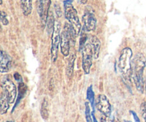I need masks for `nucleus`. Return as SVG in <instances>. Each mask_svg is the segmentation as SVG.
<instances>
[{"instance_id":"obj_1","label":"nucleus","mask_w":146,"mask_h":122,"mask_svg":"<svg viewBox=\"0 0 146 122\" xmlns=\"http://www.w3.org/2000/svg\"><path fill=\"white\" fill-rule=\"evenodd\" d=\"M146 65V59L141 53H138L132 59V79L133 80L137 90L143 93L145 84L143 81V71Z\"/></svg>"},{"instance_id":"obj_8","label":"nucleus","mask_w":146,"mask_h":122,"mask_svg":"<svg viewBox=\"0 0 146 122\" xmlns=\"http://www.w3.org/2000/svg\"><path fill=\"white\" fill-rule=\"evenodd\" d=\"M96 107L103 115L110 117L111 114V105L108 98L104 94H100L98 97Z\"/></svg>"},{"instance_id":"obj_10","label":"nucleus","mask_w":146,"mask_h":122,"mask_svg":"<svg viewBox=\"0 0 146 122\" xmlns=\"http://www.w3.org/2000/svg\"><path fill=\"white\" fill-rule=\"evenodd\" d=\"M11 66V58L7 52L0 50V72L7 73Z\"/></svg>"},{"instance_id":"obj_22","label":"nucleus","mask_w":146,"mask_h":122,"mask_svg":"<svg viewBox=\"0 0 146 122\" xmlns=\"http://www.w3.org/2000/svg\"><path fill=\"white\" fill-rule=\"evenodd\" d=\"M113 122H121L119 121V120H118V119H116V120H115V121H114Z\"/></svg>"},{"instance_id":"obj_4","label":"nucleus","mask_w":146,"mask_h":122,"mask_svg":"<svg viewBox=\"0 0 146 122\" xmlns=\"http://www.w3.org/2000/svg\"><path fill=\"white\" fill-rule=\"evenodd\" d=\"M60 39H61V23L58 21H55L52 34H51V58L53 62L56 61L57 57H58Z\"/></svg>"},{"instance_id":"obj_16","label":"nucleus","mask_w":146,"mask_h":122,"mask_svg":"<svg viewBox=\"0 0 146 122\" xmlns=\"http://www.w3.org/2000/svg\"><path fill=\"white\" fill-rule=\"evenodd\" d=\"M74 61H75V54H73L70 57L69 60H68V67H67V75L68 77H71L73 74V71H74Z\"/></svg>"},{"instance_id":"obj_24","label":"nucleus","mask_w":146,"mask_h":122,"mask_svg":"<svg viewBox=\"0 0 146 122\" xmlns=\"http://www.w3.org/2000/svg\"><path fill=\"white\" fill-rule=\"evenodd\" d=\"M144 89L145 90V94H146V83H145V89Z\"/></svg>"},{"instance_id":"obj_6","label":"nucleus","mask_w":146,"mask_h":122,"mask_svg":"<svg viewBox=\"0 0 146 122\" xmlns=\"http://www.w3.org/2000/svg\"><path fill=\"white\" fill-rule=\"evenodd\" d=\"M83 23L84 25V29L87 31H92L96 29L97 19L94 11L91 9H87L85 11L83 16Z\"/></svg>"},{"instance_id":"obj_13","label":"nucleus","mask_w":146,"mask_h":122,"mask_svg":"<svg viewBox=\"0 0 146 122\" xmlns=\"http://www.w3.org/2000/svg\"><path fill=\"white\" fill-rule=\"evenodd\" d=\"M33 0H21V7L23 14L25 16H29L32 11Z\"/></svg>"},{"instance_id":"obj_3","label":"nucleus","mask_w":146,"mask_h":122,"mask_svg":"<svg viewBox=\"0 0 146 122\" xmlns=\"http://www.w3.org/2000/svg\"><path fill=\"white\" fill-rule=\"evenodd\" d=\"M64 14L66 19L74 29L76 37H78L81 31V24L77 11L70 2L64 4Z\"/></svg>"},{"instance_id":"obj_15","label":"nucleus","mask_w":146,"mask_h":122,"mask_svg":"<svg viewBox=\"0 0 146 122\" xmlns=\"http://www.w3.org/2000/svg\"><path fill=\"white\" fill-rule=\"evenodd\" d=\"M55 21L56 20H54L53 11L50 9L49 12H48V17H47L46 23L47 25V28H48V31H53V29H54Z\"/></svg>"},{"instance_id":"obj_7","label":"nucleus","mask_w":146,"mask_h":122,"mask_svg":"<svg viewBox=\"0 0 146 122\" xmlns=\"http://www.w3.org/2000/svg\"><path fill=\"white\" fill-rule=\"evenodd\" d=\"M1 85H2L3 91L7 94V97H8L9 104H13L15 101L17 93L15 84L11 79L6 78L2 81Z\"/></svg>"},{"instance_id":"obj_14","label":"nucleus","mask_w":146,"mask_h":122,"mask_svg":"<svg viewBox=\"0 0 146 122\" xmlns=\"http://www.w3.org/2000/svg\"><path fill=\"white\" fill-rule=\"evenodd\" d=\"M41 115L44 120L48 119L49 116V104L46 98H44L41 107Z\"/></svg>"},{"instance_id":"obj_11","label":"nucleus","mask_w":146,"mask_h":122,"mask_svg":"<svg viewBox=\"0 0 146 122\" xmlns=\"http://www.w3.org/2000/svg\"><path fill=\"white\" fill-rule=\"evenodd\" d=\"M87 42L91 45L94 53V59H97L99 57L100 49H101V41L96 36L91 35L87 37Z\"/></svg>"},{"instance_id":"obj_21","label":"nucleus","mask_w":146,"mask_h":122,"mask_svg":"<svg viewBox=\"0 0 146 122\" xmlns=\"http://www.w3.org/2000/svg\"><path fill=\"white\" fill-rule=\"evenodd\" d=\"M77 1H78L80 4H86L87 3V1H88V0H77Z\"/></svg>"},{"instance_id":"obj_2","label":"nucleus","mask_w":146,"mask_h":122,"mask_svg":"<svg viewBox=\"0 0 146 122\" xmlns=\"http://www.w3.org/2000/svg\"><path fill=\"white\" fill-rule=\"evenodd\" d=\"M133 51L129 47H125L121 51L118 61V67L123 78L126 82L131 83L132 80V63Z\"/></svg>"},{"instance_id":"obj_9","label":"nucleus","mask_w":146,"mask_h":122,"mask_svg":"<svg viewBox=\"0 0 146 122\" xmlns=\"http://www.w3.org/2000/svg\"><path fill=\"white\" fill-rule=\"evenodd\" d=\"M50 6H51V0H38L37 11L43 24L46 23L47 17L50 10Z\"/></svg>"},{"instance_id":"obj_23","label":"nucleus","mask_w":146,"mask_h":122,"mask_svg":"<svg viewBox=\"0 0 146 122\" xmlns=\"http://www.w3.org/2000/svg\"><path fill=\"white\" fill-rule=\"evenodd\" d=\"M2 1H3L2 0H0V5H1V4H2Z\"/></svg>"},{"instance_id":"obj_5","label":"nucleus","mask_w":146,"mask_h":122,"mask_svg":"<svg viewBox=\"0 0 146 122\" xmlns=\"http://www.w3.org/2000/svg\"><path fill=\"white\" fill-rule=\"evenodd\" d=\"M82 68L86 74H88L92 67L94 53L92 48L88 42L84 45L82 49Z\"/></svg>"},{"instance_id":"obj_12","label":"nucleus","mask_w":146,"mask_h":122,"mask_svg":"<svg viewBox=\"0 0 146 122\" xmlns=\"http://www.w3.org/2000/svg\"><path fill=\"white\" fill-rule=\"evenodd\" d=\"M9 108V101L7 94L3 91L0 95V114H4Z\"/></svg>"},{"instance_id":"obj_20","label":"nucleus","mask_w":146,"mask_h":122,"mask_svg":"<svg viewBox=\"0 0 146 122\" xmlns=\"http://www.w3.org/2000/svg\"><path fill=\"white\" fill-rule=\"evenodd\" d=\"M57 7H56V6H54V7H55V10H56V14L58 15V17H61V9H60L59 6L58 5H56Z\"/></svg>"},{"instance_id":"obj_25","label":"nucleus","mask_w":146,"mask_h":122,"mask_svg":"<svg viewBox=\"0 0 146 122\" xmlns=\"http://www.w3.org/2000/svg\"><path fill=\"white\" fill-rule=\"evenodd\" d=\"M125 122H130V121H125Z\"/></svg>"},{"instance_id":"obj_17","label":"nucleus","mask_w":146,"mask_h":122,"mask_svg":"<svg viewBox=\"0 0 146 122\" xmlns=\"http://www.w3.org/2000/svg\"><path fill=\"white\" fill-rule=\"evenodd\" d=\"M0 21L4 25H7L9 24V20L7 19V14L3 11H0Z\"/></svg>"},{"instance_id":"obj_19","label":"nucleus","mask_w":146,"mask_h":122,"mask_svg":"<svg viewBox=\"0 0 146 122\" xmlns=\"http://www.w3.org/2000/svg\"><path fill=\"white\" fill-rule=\"evenodd\" d=\"M101 122H113L112 120L110 119L109 117H106L105 115H103L101 117Z\"/></svg>"},{"instance_id":"obj_18","label":"nucleus","mask_w":146,"mask_h":122,"mask_svg":"<svg viewBox=\"0 0 146 122\" xmlns=\"http://www.w3.org/2000/svg\"><path fill=\"white\" fill-rule=\"evenodd\" d=\"M141 114H142V117L143 118L144 121L146 122V102H143L141 104Z\"/></svg>"}]
</instances>
